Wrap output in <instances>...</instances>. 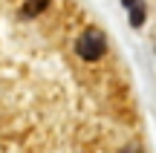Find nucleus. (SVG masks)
Returning <instances> with one entry per match:
<instances>
[{
	"mask_svg": "<svg viewBox=\"0 0 156 153\" xmlns=\"http://www.w3.org/2000/svg\"><path fill=\"white\" fill-rule=\"evenodd\" d=\"M130 23H133V26H142V23H145V6L142 3L130 6Z\"/></svg>",
	"mask_w": 156,
	"mask_h": 153,
	"instance_id": "obj_3",
	"label": "nucleus"
},
{
	"mask_svg": "<svg viewBox=\"0 0 156 153\" xmlns=\"http://www.w3.org/2000/svg\"><path fill=\"white\" fill-rule=\"evenodd\" d=\"M49 3H52V0H23L20 15L23 17H38V15H44V12L49 9Z\"/></svg>",
	"mask_w": 156,
	"mask_h": 153,
	"instance_id": "obj_2",
	"label": "nucleus"
},
{
	"mask_svg": "<svg viewBox=\"0 0 156 153\" xmlns=\"http://www.w3.org/2000/svg\"><path fill=\"white\" fill-rule=\"evenodd\" d=\"M75 52H78V58L87 61V64L98 61V58L107 52V38H104V32L95 29V26L84 29V32L78 35V40H75Z\"/></svg>",
	"mask_w": 156,
	"mask_h": 153,
	"instance_id": "obj_1",
	"label": "nucleus"
},
{
	"mask_svg": "<svg viewBox=\"0 0 156 153\" xmlns=\"http://www.w3.org/2000/svg\"><path fill=\"white\" fill-rule=\"evenodd\" d=\"M124 6H136V0H124Z\"/></svg>",
	"mask_w": 156,
	"mask_h": 153,
	"instance_id": "obj_4",
	"label": "nucleus"
}]
</instances>
